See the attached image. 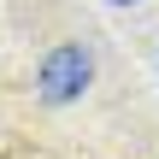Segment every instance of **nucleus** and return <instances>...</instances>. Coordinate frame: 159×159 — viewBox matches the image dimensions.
Returning <instances> with one entry per match:
<instances>
[{"instance_id": "1", "label": "nucleus", "mask_w": 159, "mask_h": 159, "mask_svg": "<svg viewBox=\"0 0 159 159\" xmlns=\"http://www.w3.org/2000/svg\"><path fill=\"white\" fill-rule=\"evenodd\" d=\"M89 83H94V53H89L83 41H59V47L41 59V71H35V94H41L47 106H71Z\"/></svg>"}, {"instance_id": "2", "label": "nucleus", "mask_w": 159, "mask_h": 159, "mask_svg": "<svg viewBox=\"0 0 159 159\" xmlns=\"http://www.w3.org/2000/svg\"><path fill=\"white\" fill-rule=\"evenodd\" d=\"M112 6H136V0H112Z\"/></svg>"}]
</instances>
